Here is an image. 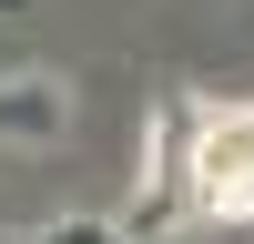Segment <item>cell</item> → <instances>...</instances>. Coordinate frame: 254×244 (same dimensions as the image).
Wrapping results in <instances>:
<instances>
[{
    "mask_svg": "<svg viewBox=\"0 0 254 244\" xmlns=\"http://www.w3.org/2000/svg\"><path fill=\"white\" fill-rule=\"evenodd\" d=\"M193 203L224 224H254V102H234L193 132Z\"/></svg>",
    "mask_w": 254,
    "mask_h": 244,
    "instance_id": "cell-1",
    "label": "cell"
},
{
    "mask_svg": "<svg viewBox=\"0 0 254 244\" xmlns=\"http://www.w3.org/2000/svg\"><path fill=\"white\" fill-rule=\"evenodd\" d=\"M51 244H112V234H92V224H61V234H51Z\"/></svg>",
    "mask_w": 254,
    "mask_h": 244,
    "instance_id": "cell-2",
    "label": "cell"
}]
</instances>
